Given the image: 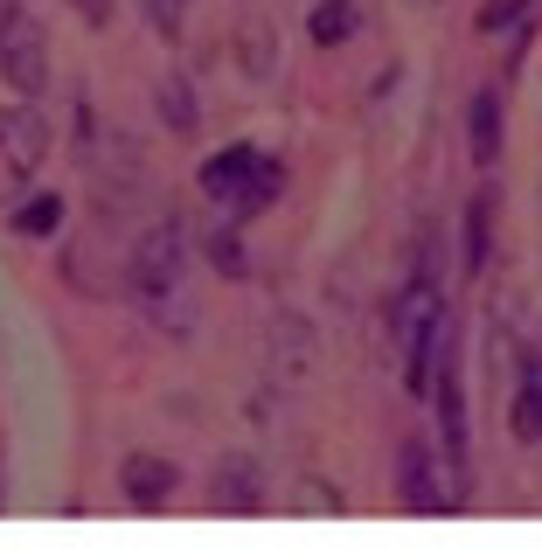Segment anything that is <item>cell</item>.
<instances>
[{"instance_id": "1", "label": "cell", "mask_w": 542, "mask_h": 556, "mask_svg": "<svg viewBox=\"0 0 542 556\" xmlns=\"http://www.w3.org/2000/svg\"><path fill=\"white\" fill-rule=\"evenodd\" d=\"M181 208H161V223H147V237L133 243L126 257V292L139 313H161L174 306V292H181V271H188V230H181Z\"/></svg>"}, {"instance_id": "2", "label": "cell", "mask_w": 542, "mask_h": 556, "mask_svg": "<svg viewBox=\"0 0 542 556\" xmlns=\"http://www.w3.org/2000/svg\"><path fill=\"white\" fill-rule=\"evenodd\" d=\"M431 396H439V473H445V501L466 508L474 494V452H466V390H459V334H439V362H431Z\"/></svg>"}, {"instance_id": "3", "label": "cell", "mask_w": 542, "mask_h": 556, "mask_svg": "<svg viewBox=\"0 0 542 556\" xmlns=\"http://www.w3.org/2000/svg\"><path fill=\"white\" fill-rule=\"evenodd\" d=\"M49 161V118L28 112V104H14V112H0V195L8 188L35 181V167Z\"/></svg>"}, {"instance_id": "4", "label": "cell", "mask_w": 542, "mask_h": 556, "mask_svg": "<svg viewBox=\"0 0 542 556\" xmlns=\"http://www.w3.org/2000/svg\"><path fill=\"white\" fill-rule=\"evenodd\" d=\"M0 77H8L14 98H42L49 91V35L35 28L28 14L0 35Z\"/></svg>"}, {"instance_id": "5", "label": "cell", "mask_w": 542, "mask_h": 556, "mask_svg": "<svg viewBox=\"0 0 542 556\" xmlns=\"http://www.w3.org/2000/svg\"><path fill=\"white\" fill-rule=\"evenodd\" d=\"M396 501H404L411 515L452 508V501H445V480H439V452H431L425 439H404V445H396Z\"/></svg>"}, {"instance_id": "6", "label": "cell", "mask_w": 542, "mask_h": 556, "mask_svg": "<svg viewBox=\"0 0 542 556\" xmlns=\"http://www.w3.org/2000/svg\"><path fill=\"white\" fill-rule=\"evenodd\" d=\"M209 494L230 515H265V466H257V452H223L216 473H209Z\"/></svg>"}, {"instance_id": "7", "label": "cell", "mask_w": 542, "mask_h": 556, "mask_svg": "<svg viewBox=\"0 0 542 556\" xmlns=\"http://www.w3.org/2000/svg\"><path fill=\"white\" fill-rule=\"evenodd\" d=\"M174 486H181V466L161 459V452H126V459H118V494H126L133 508L153 515V508L174 494Z\"/></svg>"}, {"instance_id": "8", "label": "cell", "mask_w": 542, "mask_h": 556, "mask_svg": "<svg viewBox=\"0 0 542 556\" xmlns=\"http://www.w3.org/2000/svg\"><path fill=\"white\" fill-rule=\"evenodd\" d=\"M508 431H515V445H542V355H521V369H515Z\"/></svg>"}, {"instance_id": "9", "label": "cell", "mask_w": 542, "mask_h": 556, "mask_svg": "<svg viewBox=\"0 0 542 556\" xmlns=\"http://www.w3.org/2000/svg\"><path fill=\"white\" fill-rule=\"evenodd\" d=\"M466 147H474V167L501 161V91L494 84H480L474 104H466Z\"/></svg>"}, {"instance_id": "10", "label": "cell", "mask_w": 542, "mask_h": 556, "mask_svg": "<svg viewBox=\"0 0 542 556\" xmlns=\"http://www.w3.org/2000/svg\"><path fill=\"white\" fill-rule=\"evenodd\" d=\"M257 161H265V153H257V147H243V139H237V147H223L216 161L202 167V195L230 208V202H237V188L251 181V167H257Z\"/></svg>"}, {"instance_id": "11", "label": "cell", "mask_w": 542, "mask_h": 556, "mask_svg": "<svg viewBox=\"0 0 542 556\" xmlns=\"http://www.w3.org/2000/svg\"><path fill=\"white\" fill-rule=\"evenodd\" d=\"M153 112L167 118V132H174V139H196L202 112H196V91H188L181 70H167V77H161V91H153Z\"/></svg>"}, {"instance_id": "12", "label": "cell", "mask_w": 542, "mask_h": 556, "mask_svg": "<svg viewBox=\"0 0 542 556\" xmlns=\"http://www.w3.org/2000/svg\"><path fill=\"white\" fill-rule=\"evenodd\" d=\"M272 348H278L272 376L292 390V382H300V376L313 369V334H306V320H292V313H286V320H278V334H272Z\"/></svg>"}, {"instance_id": "13", "label": "cell", "mask_w": 542, "mask_h": 556, "mask_svg": "<svg viewBox=\"0 0 542 556\" xmlns=\"http://www.w3.org/2000/svg\"><path fill=\"white\" fill-rule=\"evenodd\" d=\"M494 188H480L474 202H466V271H487V257H494Z\"/></svg>"}, {"instance_id": "14", "label": "cell", "mask_w": 542, "mask_h": 556, "mask_svg": "<svg viewBox=\"0 0 542 556\" xmlns=\"http://www.w3.org/2000/svg\"><path fill=\"white\" fill-rule=\"evenodd\" d=\"M278 188H286V167H278V161H257V167H251V181H243V188H237V202H230V223L265 216V208L278 202Z\"/></svg>"}, {"instance_id": "15", "label": "cell", "mask_w": 542, "mask_h": 556, "mask_svg": "<svg viewBox=\"0 0 542 556\" xmlns=\"http://www.w3.org/2000/svg\"><path fill=\"white\" fill-rule=\"evenodd\" d=\"M63 230V195H28L22 208H14V237H56Z\"/></svg>"}, {"instance_id": "16", "label": "cell", "mask_w": 542, "mask_h": 556, "mask_svg": "<svg viewBox=\"0 0 542 556\" xmlns=\"http://www.w3.org/2000/svg\"><path fill=\"white\" fill-rule=\"evenodd\" d=\"M348 28H355V0H320V8H313V22H306V35H313L320 49L348 42Z\"/></svg>"}, {"instance_id": "17", "label": "cell", "mask_w": 542, "mask_h": 556, "mask_svg": "<svg viewBox=\"0 0 542 556\" xmlns=\"http://www.w3.org/2000/svg\"><path fill=\"white\" fill-rule=\"evenodd\" d=\"M202 251H209V265H216L223 278H243V251H237V223H216V230L202 237Z\"/></svg>"}, {"instance_id": "18", "label": "cell", "mask_w": 542, "mask_h": 556, "mask_svg": "<svg viewBox=\"0 0 542 556\" xmlns=\"http://www.w3.org/2000/svg\"><path fill=\"white\" fill-rule=\"evenodd\" d=\"M292 515H341L335 480H292Z\"/></svg>"}, {"instance_id": "19", "label": "cell", "mask_w": 542, "mask_h": 556, "mask_svg": "<svg viewBox=\"0 0 542 556\" xmlns=\"http://www.w3.org/2000/svg\"><path fill=\"white\" fill-rule=\"evenodd\" d=\"M237 49H243V77H272V63H278V42L265 28H243L237 35Z\"/></svg>"}, {"instance_id": "20", "label": "cell", "mask_w": 542, "mask_h": 556, "mask_svg": "<svg viewBox=\"0 0 542 556\" xmlns=\"http://www.w3.org/2000/svg\"><path fill=\"white\" fill-rule=\"evenodd\" d=\"M139 14L161 28V42H181V28H188V0H139Z\"/></svg>"}, {"instance_id": "21", "label": "cell", "mask_w": 542, "mask_h": 556, "mask_svg": "<svg viewBox=\"0 0 542 556\" xmlns=\"http://www.w3.org/2000/svg\"><path fill=\"white\" fill-rule=\"evenodd\" d=\"M529 8H535V0H487V8H480V35H501V28H515Z\"/></svg>"}, {"instance_id": "22", "label": "cell", "mask_w": 542, "mask_h": 556, "mask_svg": "<svg viewBox=\"0 0 542 556\" xmlns=\"http://www.w3.org/2000/svg\"><path fill=\"white\" fill-rule=\"evenodd\" d=\"M84 8V22H112V0H77Z\"/></svg>"}, {"instance_id": "23", "label": "cell", "mask_w": 542, "mask_h": 556, "mask_svg": "<svg viewBox=\"0 0 542 556\" xmlns=\"http://www.w3.org/2000/svg\"><path fill=\"white\" fill-rule=\"evenodd\" d=\"M14 22H22V0H0V35H8Z\"/></svg>"}, {"instance_id": "24", "label": "cell", "mask_w": 542, "mask_h": 556, "mask_svg": "<svg viewBox=\"0 0 542 556\" xmlns=\"http://www.w3.org/2000/svg\"><path fill=\"white\" fill-rule=\"evenodd\" d=\"M417 8H431V0H417Z\"/></svg>"}]
</instances>
